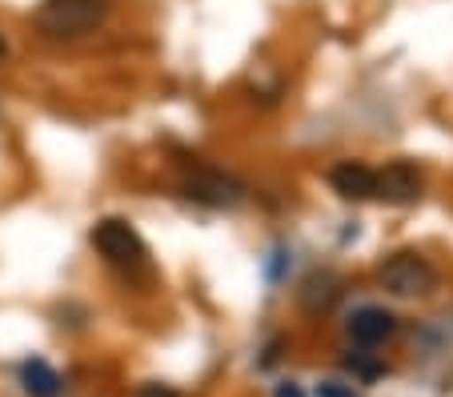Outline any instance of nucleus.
Listing matches in <instances>:
<instances>
[{
	"mask_svg": "<svg viewBox=\"0 0 453 397\" xmlns=\"http://www.w3.org/2000/svg\"><path fill=\"white\" fill-rule=\"evenodd\" d=\"M112 0H41L33 12L36 33L49 41H77L109 20Z\"/></svg>",
	"mask_w": 453,
	"mask_h": 397,
	"instance_id": "nucleus-1",
	"label": "nucleus"
},
{
	"mask_svg": "<svg viewBox=\"0 0 453 397\" xmlns=\"http://www.w3.org/2000/svg\"><path fill=\"white\" fill-rule=\"evenodd\" d=\"M88 241H93V249L101 253L112 269H120V273H137L149 261V249H145V241H141V233L128 221H120V217L96 221Z\"/></svg>",
	"mask_w": 453,
	"mask_h": 397,
	"instance_id": "nucleus-2",
	"label": "nucleus"
},
{
	"mask_svg": "<svg viewBox=\"0 0 453 397\" xmlns=\"http://www.w3.org/2000/svg\"><path fill=\"white\" fill-rule=\"evenodd\" d=\"M377 281H381L385 294L394 297H429L437 289V269L421 253L402 249L377 265Z\"/></svg>",
	"mask_w": 453,
	"mask_h": 397,
	"instance_id": "nucleus-3",
	"label": "nucleus"
},
{
	"mask_svg": "<svg viewBox=\"0 0 453 397\" xmlns=\"http://www.w3.org/2000/svg\"><path fill=\"white\" fill-rule=\"evenodd\" d=\"M180 193L188 201H197L205 209H237L245 201V181H237L225 169H213V164H193V173L180 181Z\"/></svg>",
	"mask_w": 453,
	"mask_h": 397,
	"instance_id": "nucleus-4",
	"label": "nucleus"
},
{
	"mask_svg": "<svg viewBox=\"0 0 453 397\" xmlns=\"http://www.w3.org/2000/svg\"><path fill=\"white\" fill-rule=\"evenodd\" d=\"M426 177L413 161H389L385 169H377V201L385 205H418Z\"/></svg>",
	"mask_w": 453,
	"mask_h": 397,
	"instance_id": "nucleus-5",
	"label": "nucleus"
},
{
	"mask_svg": "<svg viewBox=\"0 0 453 397\" xmlns=\"http://www.w3.org/2000/svg\"><path fill=\"white\" fill-rule=\"evenodd\" d=\"M345 333H349L353 346L373 349V346H385V341L397 333V317L389 309H377V305H361V309L349 313Z\"/></svg>",
	"mask_w": 453,
	"mask_h": 397,
	"instance_id": "nucleus-6",
	"label": "nucleus"
},
{
	"mask_svg": "<svg viewBox=\"0 0 453 397\" xmlns=\"http://www.w3.org/2000/svg\"><path fill=\"white\" fill-rule=\"evenodd\" d=\"M329 185L342 201H373L377 197V169L365 161H337L329 169Z\"/></svg>",
	"mask_w": 453,
	"mask_h": 397,
	"instance_id": "nucleus-7",
	"label": "nucleus"
},
{
	"mask_svg": "<svg viewBox=\"0 0 453 397\" xmlns=\"http://www.w3.org/2000/svg\"><path fill=\"white\" fill-rule=\"evenodd\" d=\"M20 386H25L28 397H57L60 393L57 370H52L49 362H41V357H33V362L20 365Z\"/></svg>",
	"mask_w": 453,
	"mask_h": 397,
	"instance_id": "nucleus-8",
	"label": "nucleus"
},
{
	"mask_svg": "<svg viewBox=\"0 0 453 397\" xmlns=\"http://www.w3.org/2000/svg\"><path fill=\"white\" fill-rule=\"evenodd\" d=\"M337 294H342V281H337V277H329V273H321V277H309L305 294H301V305H305L309 313H317V309H329V305L337 302Z\"/></svg>",
	"mask_w": 453,
	"mask_h": 397,
	"instance_id": "nucleus-9",
	"label": "nucleus"
},
{
	"mask_svg": "<svg viewBox=\"0 0 453 397\" xmlns=\"http://www.w3.org/2000/svg\"><path fill=\"white\" fill-rule=\"evenodd\" d=\"M345 370H349L353 378H361V381H373V378H381V373H385V365L373 362L369 354H349V357H345Z\"/></svg>",
	"mask_w": 453,
	"mask_h": 397,
	"instance_id": "nucleus-10",
	"label": "nucleus"
},
{
	"mask_svg": "<svg viewBox=\"0 0 453 397\" xmlns=\"http://www.w3.org/2000/svg\"><path fill=\"white\" fill-rule=\"evenodd\" d=\"M317 397H357V393H353V386H342V381H321Z\"/></svg>",
	"mask_w": 453,
	"mask_h": 397,
	"instance_id": "nucleus-11",
	"label": "nucleus"
},
{
	"mask_svg": "<svg viewBox=\"0 0 453 397\" xmlns=\"http://www.w3.org/2000/svg\"><path fill=\"white\" fill-rule=\"evenodd\" d=\"M137 397H180L173 386H161V381H149V386L137 389Z\"/></svg>",
	"mask_w": 453,
	"mask_h": 397,
	"instance_id": "nucleus-12",
	"label": "nucleus"
},
{
	"mask_svg": "<svg viewBox=\"0 0 453 397\" xmlns=\"http://www.w3.org/2000/svg\"><path fill=\"white\" fill-rule=\"evenodd\" d=\"M273 397H305V393H301V386H293V381H281V386L273 389Z\"/></svg>",
	"mask_w": 453,
	"mask_h": 397,
	"instance_id": "nucleus-13",
	"label": "nucleus"
},
{
	"mask_svg": "<svg viewBox=\"0 0 453 397\" xmlns=\"http://www.w3.org/2000/svg\"><path fill=\"white\" fill-rule=\"evenodd\" d=\"M4 52H9V41H4V36H0V61H4Z\"/></svg>",
	"mask_w": 453,
	"mask_h": 397,
	"instance_id": "nucleus-14",
	"label": "nucleus"
}]
</instances>
